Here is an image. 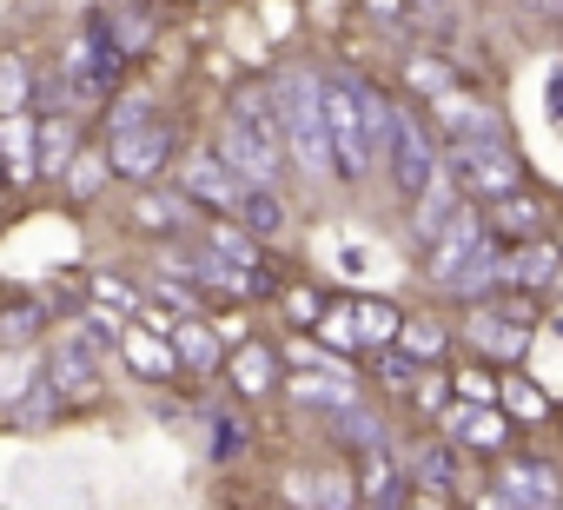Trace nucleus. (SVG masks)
<instances>
[{
    "mask_svg": "<svg viewBox=\"0 0 563 510\" xmlns=\"http://www.w3.org/2000/svg\"><path fill=\"white\" fill-rule=\"evenodd\" d=\"M219 159L245 179V186H272L278 179V166H286V146H272V140H258L252 126H239L232 113H225V133H219Z\"/></svg>",
    "mask_w": 563,
    "mask_h": 510,
    "instance_id": "423d86ee",
    "label": "nucleus"
},
{
    "mask_svg": "<svg viewBox=\"0 0 563 510\" xmlns=\"http://www.w3.org/2000/svg\"><path fill=\"white\" fill-rule=\"evenodd\" d=\"M352 325H358V339H398V325H405V319H398V312H391L385 299H365Z\"/></svg>",
    "mask_w": 563,
    "mask_h": 510,
    "instance_id": "c85d7f7f",
    "label": "nucleus"
},
{
    "mask_svg": "<svg viewBox=\"0 0 563 510\" xmlns=\"http://www.w3.org/2000/svg\"><path fill=\"white\" fill-rule=\"evenodd\" d=\"M556 279H563V252H556V245H537V239H523V245L497 252V286L543 292V286H556Z\"/></svg>",
    "mask_w": 563,
    "mask_h": 510,
    "instance_id": "1a4fd4ad",
    "label": "nucleus"
},
{
    "mask_svg": "<svg viewBox=\"0 0 563 510\" xmlns=\"http://www.w3.org/2000/svg\"><path fill=\"white\" fill-rule=\"evenodd\" d=\"M523 8H537V0H523Z\"/></svg>",
    "mask_w": 563,
    "mask_h": 510,
    "instance_id": "3c124183",
    "label": "nucleus"
},
{
    "mask_svg": "<svg viewBox=\"0 0 563 510\" xmlns=\"http://www.w3.org/2000/svg\"><path fill=\"white\" fill-rule=\"evenodd\" d=\"M27 93H34L27 67H21L14 54H0V113H21V107H27Z\"/></svg>",
    "mask_w": 563,
    "mask_h": 510,
    "instance_id": "a878e982",
    "label": "nucleus"
},
{
    "mask_svg": "<svg viewBox=\"0 0 563 510\" xmlns=\"http://www.w3.org/2000/svg\"><path fill=\"white\" fill-rule=\"evenodd\" d=\"M457 206H464V199H457V179H451V186H444V179H431V186L411 199V232H418V245H431Z\"/></svg>",
    "mask_w": 563,
    "mask_h": 510,
    "instance_id": "ddd939ff",
    "label": "nucleus"
},
{
    "mask_svg": "<svg viewBox=\"0 0 563 510\" xmlns=\"http://www.w3.org/2000/svg\"><path fill=\"white\" fill-rule=\"evenodd\" d=\"M484 245V219L471 212V206H457L451 219H444V232L431 239V252H424V279H438V286H451L457 273H464V259Z\"/></svg>",
    "mask_w": 563,
    "mask_h": 510,
    "instance_id": "0eeeda50",
    "label": "nucleus"
},
{
    "mask_svg": "<svg viewBox=\"0 0 563 510\" xmlns=\"http://www.w3.org/2000/svg\"><path fill=\"white\" fill-rule=\"evenodd\" d=\"M232 219H245V225H252V232H265V239H272V232H286V206L272 199V186H245Z\"/></svg>",
    "mask_w": 563,
    "mask_h": 510,
    "instance_id": "6ab92c4d",
    "label": "nucleus"
},
{
    "mask_svg": "<svg viewBox=\"0 0 563 510\" xmlns=\"http://www.w3.org/2000/svg\"><path fill=\"white\" fill-rule=\"evenodd\" d=\"M497 503H556L563 490H556V477H550V464H537V457H504L497 464V490H490Z\"/></svg>",
    "mask_w": 563,
    "mask_h": 510,
    "instance_id": "9b49d317",
    "label": "nucleus"
},
{
    "mask_svg": "<svg viewBox=\"0 0 563 510\" xmlns=\"http://www.w3.org/2000/svg\"><path fill=\"white\" fill-rule=\"evenodd\" d=\"M54 391L60 398H93V385H100V358H93V332H74L60 352H54Z\"/></svg>",
    "mask_w": 563,
    "mask_h": 510,
    "instance_id": "f8f14e48",
    "label": "nucleus"
},
{
    "mask_svg": "<svg viewBox=\"0 0 563 510\" xmlns=\"http://www.w3.org/2000/svg\"><path fill=\"white\" fill-rule=\"evenodd\" d=\"M93 299H100V306H140V292H133V286H120V279H100V286H93Z\"/></svg>",
    "mask_w": 563,
    "mask_h": 510,
    "instance_id": "ea45409f",
    "label": "nucleus"
},
{
    "mask_svg": "<svg viewBox=\"0 0 563 510\" xmlns=\"http://www.w3.org/2000/svg\"><path fill=\"white\" fill-rule=\"evenodd\" d=\"M140 120H153V100H146V93H120V100H113V113H107V133L140 126Z\"/></svg>",
    "mask_w": 563,
    "mask_h": 510,
    "instance_id": "72a5a7b5",
    "label": "nucleus"
},
{
    "mask_svg": "<svg viewBox=\"0 0 563 510\" xmlns=\"http://www.w3.org/2000/svg\"><path fill=\"white\" fill-rule=\"evenodd\" d=\"M365 497H372V503H391V497H398V484H391V464H385L378 451H365Z\"/></svg>",
    "mask_w": 563,
    "mask_h": 510,
    "instance_id": "c9c22d12",
    "label": "nucleus"
},
{
    "mask_svg": "<svg viewBox=\"0 0 563 510\" xmlns=\"http://www.w3.org/2000/svg\"><path fill=\"white\" fill-rule=\"evenodd\" d=\"M451 431H457L464 444H484V451H497V444H504V418H497V411H471V404H451Z\"/></svg>",
    "mask_w": 563,
    "mask_h": 510,
    "instance_id": "412c9836",
    "label": "nucleus"
},
{
    "mask_svg": "<svg viewBox=\"0 0 563 510\" xmlns=\"http://www.w3.org/2000/svg\"><path fill=\"white\" fill-rule=\"evenodd\" d=\"M556 252H563V232H556Z\"/></svg>",
    "mask_w": 563,
    "mask_h": 510,
    "instance_id": "8fccbe9b",
    "label": "nucleus"
},
{
    "mask_svg": "<svg viewBox=\"0 0 563 510\" xmlns=\"http://www.w3.org/2000/svg\"><path fill=\"white\" fill-rule=\"evenodd\" d=\"M100 179H107V166H100V153H80V166H74V192L87 199V192H93Z\"/></svg>",
    "mask_w": 563,
    "mask_h": 510,
    "instance_id": "58836bf2",
    "label": "nucleus"
},
{
    "mask_svg": "<svg viewBox=\"0 0 563 510\" xmlns=\"http://www.w3.org/2000/svg\"><path fill=\"white\" fill-rule=\"evenodd\" d=\"M173 352H179V365H199V372H212L219 365V339L206 332V325H179V339H173Z\"/></svg>",
    "mask_w": 563,
    "mask_h": 510,
    "instance_id": "b1692460",
    "label": "nucleus"
},
{
    "mask_svg": "<svg viewBox=\"0 0 563 510\" xmlns=\"http://www.w3.org/2000/svg\"><path fill=\"white\" fill-rule=\"evenodd\" d=\"M405 80H411L418 93H431V100H438L444 87H457V80H451V67H444V60H424V54H418V60L405 67Z\"/></svg>",
    "mask_w": 563,
    "mask_h": 510,
    "instance_id": "7c9ffc66",
    "label": "nucleus"
},
{
    "mask_svg": "<svg viewBox=\"0 0 563 510\" xmlns=\"http://www.w3.org/2000/svg\"><path fill=\"white\" fill-rule=\"evenodd\" d=\"M372 14L378 21H398V0H372Z\"/></svg>",
    "mask_w": 563,
    "mask_h": 510,
    "instance_id": "49530a36",
    "label": "nucleus"
},
{
    "mask_svg": "<svg viewBox=\"0 0 563 510\" xmlns=\"http://www.w3.org/2000/svg\"><path fill=\"white\" fill-rule=\"evenodd\" d=\"M332 431H339V437H352V444H365V451H378V444H385V431H378V418H365L358 404H345V411L332 418Z\"/></svg>",
    "mask_w": 563,
    "mask_h": 510,
    "instance_id": "c756f323",
    "label": "nucleus"
},
{
    "mask_svg": "<svg viewBox=\"0 0 563 510\" xmlns=\"http://www.w3.org/2000/svg\"><path fill=\"white\" fill-rule=\"evenodd\" d=\"M173 219H179L173 199H146V206H140V225H173Z\"/></svg>",
    "mask_w": 563,
    "mask_h": 510,
    "instance_id": "79ce46f5",
    "label": "nucleus"
},
{
    "mask_svg": "<svg viewBox=\"0 0 563 510\" xmlns=\"http://www.w3.org/2000/svg\"><path fill=\"white\" fill-rule=\"evenodd\" d=\"M325 87V133H332V173L339 179H365L378 159V140L365 126V80L358 74H319Z\"/></svg>",
    "mask_w": 563,
    "mask_h": 510,
    "instance_id": "f03ea898",
    "label": "nucleus"
},
{
    "mask_svg": "<svg viewBox=\"0 0 563 510\" xmlns=\"http://www.w3.org/2000/svg\"><path fill=\"white\" fill-rule=\"evenodd\" d=\"M451 179H457V192H471V199H504V192H517V159H510V146L504 140H451Z\"/></svg>",
    "mask_w": 563,
    "mask_h": 510,
    "instance_id": "7ed1b4c3",
    "label": "nucleus"
},
{
    "mask_svg": "<svg viewBox=\"0 0 563 510\" xmlns=\"http://www.w3.org/2000/svg\"><path fill=\"white\" fill-rule=\"evenodd\" d=\"M490 225H497V232H537V225H543V206L523 199V192H504L497 212H490Z\"/></svg>",
    "mask_w": 563,
    "mask_h": 510,
    "instance_id": "5701e85b",
    "label": "nucleus"
},
{
    "mask_svg": "<svg viewBox=\"0 0 563 510\" xmlns=\"http://www.w3.org/2000/svg\"><path fill=\"white\" fill-rule=\"evenodd\" d=\"M126 365H133L140 378H173L179 352H173L166 339H153V332H133V339H126Z\"/></svg>",
    "mask_w": 563,
    "mask_h": 510,
    "instance_id": "a211bd4d",
    "label": "nucleus"
},
{
    "mask_svg": "<svg viewBox=\"0 0 563 510\" xmlns=\"http://www.w3.org/2000/svg\"><path fill=\"white\" fill-rule=\"evenodd\" d=\"M292 398H299V404H325V411H345V404H358V391H352L345 378H312V365L292 378Z\"/></svg>",
    "mask_w": 563,
    "mask_h": 510,
    "instance_id": "aec40b11",
    "label": "nucleus"
},
{
    "mask_svg": "<svg viewBox=\"0 0 563 510\" xmlns=\"http://www.w3.org/2000/svg\"><path fill=\"white\" fill-rule=\"evenodd\" d=\"M212 252H219V259H232V266H245V273L265 259V252H258V232H252V225H232V212L212 225Z\"/></svg>",
    "mask_w": 563,
    "mask_h": 510,
    "instance_id": "f3484780",
    "label": "nucleus"
},
{
    "mask_svg": "<svg viewBox=\"0 0 563 510\" xmlns=\"http://www.w3.org/2000/svg\"><path fill=\"white\" fill-rule=\"evenodd\" d=\"M54 411H60V391H54V378H41V385L21 398V424H47Z\"/></svg>",
    "mask_w": 563,
    "mask_h": 510,
    "instance_id": "473e14b6",
    "label": "nucleus"
},
{
    "mask_svg": "<svg viewBox=\"0 0 563 510\" xmlns=\"http://www.w3.org/2000/svg\"><path fill=\"white\" fill-rule=\"evenodd\" d=\"M292 319L312 325V319H319V299H312V292H292Z\"/></svg>",
    "mask_w": 563,
    "mask_h": 510,
    "instance_id": "a18cd8bd",
    "label": "nucleus"
},
{
    "mask_svg": "<svg viewBox=\"0 0 563 510\" xmlns=\"http://www.w3.org/2000/svg\"><path fill=\"white\" fill-rule=\"evenodd\" d=\"M232 378H239V391H245V398H258V391L278 378V358H272L265 345H245V352L232 358Z\"/></svg>",
    "mask_w": 563,
    "mask_h": 510,
    "instance_id": "4be33fe9",
    "label": "nucleus"
},
{
    "mask_svg": "<svg viewBox=\"0 0 563 510\" xmlns=\"http://www.w3.org/2000/svg\"><path fill=\"white\" fill-rule=\"evenodd\" d=\"M159 299H166L173 312H186V319L199 312V299H192V286H173V279H166V286H159Z\"/></svg>",
    "mask_w": 563,
    "mask_h": 510,
    "instance_id": "37998d69",
    "label": "nucleus"
},
{
    "mask_svg": "<svg viewBox=\"0 0 563 510\" xmlns=\"http://www.w3.org/2000/svg\"><path fill=\"white\" fill-rule=\"evenodd\" d=\"M504 404H510V418H523V424H537V418H543V391H537V385H523V378H510V385H504Z\"/></svg>",
    "mask_w": 563,
    "mask_h": 510,
    "instance_id": "2f4dec72",
    "label": "nucleus"
},
{
    "mask_svg": "<svg viewBox=\"0 0 563 510\" xmlns=\"http://www.w3.org/2000/svg\"><path fill=\"white\" fill-rule=\"evenodd\" d=\"M41 319H47L41 306H21V312L0 319V339H34V332H41Z\"/></svg>",
    "mask_w": 563,
    "mask_h": 510,
    "instance_id": "4c0bfd02",
    "label": "nucleus"
},
{
    "mask_svg": "<svg viewBox=\"0 0 563 510\" xmlns=\"http://www.w3.org/2000/svg\"><path fill=\"white\" fill-rule=\"evenodd\" d=\"M319 332H325L332 345H352V339H358V325H352V312H332V319H319Z\"/></svg>",
    "mask_w": 563,
    "mask_h": 510,
    "instance_id": "a19ab883",
    "label": "nucleus"
},
{
    "mask_svg": "<svg viewBox=\"0 0 563 510\" xmlns=\"http://www.w3.org/2000/svg\"><path fill=\"white\" fill-rule=\"evenodd\" d=\"M113 67H120V47H113V27H87L80 41H74V54H67V100H107V87H113Z\"/></svg>",
    "mask_w": 563,
    "mask_h": 510,
    "instance_id": "39448f33",
    "label": "nucleus"
},
{
    "mask_svg": "<svg viewBox=\"0 0 563 510\" xmlns=\"http://www.w3.org/2000/svg\"><path fill=\"white\" fill-rule=\"evenodd\" d=\"M418 8H424V14H444V0H418Z\"/></svg>",
    "mask_w": 563,
    "mask_h": 510,
    "instance_id": "de8ad7c7",
    "label": "nucleus"
},
{
    "mask_svg": "<svg viewBox=\"0 0 563 510\" xmlns=\"http://www.w3.org/2000/svg\"><path fill=\"white\" fill-rule=\"evenodd\" d=\"M537 8H543V14H563V0H537Z\"/></svg>",
    "mask_w": 563,
    "mask_h": 510,
    "instance_id": "09e8293b",
    "label": "nucleus"
},
{
    "mask_svg": "<svg viewBox=\"0 0 563 510\" xmlns=\"http://www.w3.org/2000/svg\"><path fill=\"white\" fill-rule=\"evenodd\" d=\"M272 107H278V133H286V153L306 173H332V133H325V87L319 74L292 67L272 80Z\"/></svg>",
    "mask_w": 563,
    "mask_h": 510,
    "instance_id": "f257e3e1",
    "label": "nucleus"
},
{
    "mask_svg": "<svg viewBox=\"0 0 563 510\" xmlns=\"http://www.w3.org/2000/svg\"><path fill=\"white\" fill-rule=\"evenodd\" d=\"M484 312H497V319H517V325H530V319H537V306L523 299V286H510V292H497V299H490Z\"/></svg>",
    "mask_w": 563,
    "mask_h": 510,
    "instance_id": "e433bc0d",
    "label": "nucleus"
},
{
    "mask_svg": "<svg viewBox=\"0 0 563 510\" xmlns=\"http://www.w3.org/2000/svg\"><path fill=\"white\" fill-rule=\"evenodd\" d=\"M411 470H418V477H431L438 490H451V484H457V451H451V444H424Z\"/></svg>",
    "mask_w": 563,
    "mask_h": 510,
    "instance_id": "cd10ccee",
    "label": "nucleus"
},
{
    "mask_svg": "<svg viewBox=\"0 0 563 510\" xmlns=\"http://www.w3.org/2000/svg\"><path fill=\"white\" fill-rule=\"evenodd\" d=\"M385 153H391V179H398L405 199H418L438 179V146H431L424 120L411 107H398V100H391V140H385Z\"/></svg>",
    "mask_w": 563,
    "mask_h": 510,
    "instance_id": "20e7f679",
    "label": "nucleus"
},
{
    "mask_svg": "<svg viewBox=\"0 0 563 510\" xmlns=\"http://www.w3.org/2000/svg\"><path fill=\"white\" fill-rule=\"evenodd\" d=\"M398 339H405V352H411V358H424V365H431V358L451 345V339H444V325H431V319H411V325H398Z\"/></svg>",
    "mask_w": 563,
    "mask_h": 510,
    "instance_id": "bb28decb",
    "label": "nucleus"
},
{
    "mask_svg": "<svg viewBox=\"0 0 563 510\" xmlns=\"http://www.w3.org/2000/svg\"><path fill=\"white\" fill-rule=\"evenodd\" d=\"M471 339H477L490 358H517V352H523V339H530V325H517V319H497V312H477Z\"/></svg>",
    "mask_w": 563,
    "mask_h": 510,
    "instance_id": "dca6fc26",
    "label": "nucleus"
},
{
    "mask_svg": "<svg viewBox=\"0 0 563 510\" xmlns=\"http://www.w3.org/2000/svg\"><path fill=\"white\" fill-rule=\"evenodd\" d=\"M0 140H8V146H0V153H8V159H14V179H27V173H34V153H27V140H34V126H27L21 113H0Z\"/></svg>",
    "mask_w": 563,
    "mask_h": 510,
    "instance_id": "393cba45",
    "label": "nucleus"
},
{
    "mask_svg": "<svg viewBox=\"0 0 563 510\" xmlns=\"http://www.w3.org/2000/svg\"><path fill=\"white\" fill-rule=\"evenodd\" d=\"M74 120L67 113H47V126H41V153H34V173H67L74 166Z\"/></svg>",
    "mask_w": 563,
    "mask_h": 510,
    "instance_id": "2eb2a0df",
    "label": "nucleus"
},
{
    "mask_svg": "<svg viewBox=\"0 0 563 510\" xmlns=\"http://www.w3.org/2000/svg\"><path fill=\"white\" fill-rule=\"evenodd\" d=\"M490 391H497V385H490L484 372H457V398H477V404H484Z\"/></svg>",
    "mask_w": 563,
    "mask_h": 510,
    "instance_id": "c03bdc74",
    "label": "nucleus"
},
{
    "mask_svg": "<svg viewBox=\"0 0 563 510\" xmlns=\"http://www.w3.org/2000/svg\"><path fill=\"white\" fill-rule=\"evenodd\" d=\"M179 186H186V199H199L212 212H239V192H245V179L225 159H212V153H192L186 173H179Z\"/></svg>",
    "mask_w": 563,
    "mask_h": 510,
    "instance_id": "9d476101",
    "label": "nucleus"
},
{
    "mask_svg": "<svg viewBox=\"0 0 563 510\" xmlns=\"http://www.w3.org/2000/svg\"><path fill=\"white\" fill-rule=\"evenodd\" d=\"M378 378H385V385H418V378H424V358H411V352H385V358H378Z\"/></svg>",
    "mask_w": 563,
    "mask_h": 510,
    "instance_id": "f704fd0d",
    "label": "nucleus"
},
{
    "mask_svg": "<svg viewBox=\"0 0 563 510\" xmlns=\"http://www.w3.org/2000/svg\"><path fill=\"white\" fill-rule=\"evenodd\" d=\"M166 159H173V133H166L159 120L120 126V133H113V153H107V166H113V173H126V179H153Z\"/></svg>",
    "mask_w": 563,
    "mask_h": 510,
    "instance_id": "6e6552de",
    "label": "nucleus"
},
{
    "mask_svg": "<svg viewBox=\"0 0 563 510\" xmlns=\"http://www.w3.org/2000/svg\"><path fill=\"white\" fill-rule=\"evenodd\" d=\"M232 120L239 126H252L258 140H272V146H286V133H278V107H272V87L258 93V87H245V93H232Z\"/></svg>",
    "mask_w": 563,
    "mask_h": 510,
    "instance_id": "4468645a",
    "label": "nucleus"
}]
</instances>
